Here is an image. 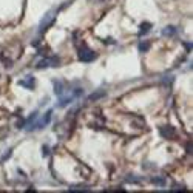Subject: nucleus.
<instances>
[{"label": "nucleus", "instance_id": "f257e3e1", "mask_svg": "<svg viewBox=\"0 0 193 193\" xmlns=\"http://www.w3.org/2000/svg\"><path fill=\"white\" fill-rule=\"evenodd\" d=\"M77 57L80 62H91L96 59V53L93 50H90L88 46H82L77 50Z\"/></svg>", "mask_w": 193, "mask_h": 193}, {"label": "nucleus", "instance_id": "f03ea898", "mask_svg": "<svg viewBox=\"0 0 193 193\" xmlns=\"http://www.w3.org/2000/svg\"><path fill=\"white\" fill-rule=\"evenodd\" d=\"M60 60L57 57H43L42 60H39V64L36 65L39 70H42V68H48V67H59Z\"/></svg>", "mask_w": 193, "mask_h": 193}, {"label": "nucleus", "instance_id": "9d476101", "mask_svg": "<svg viewBox=\"0 0 193 193\" xmlns=\"http://www.w3.org/2000/svg\"><path fill=\"white\" fill-rule=\"evenodd\" d=\"M162 34H164V36H167V37H171V36H175V34H176V28H175V26H165V28L162 30Z\"/></svg>", "mask_w": 193, "mask_h": 193}, {"label": "nucleus", "instance_id": "dca6fc26", "mask_svg": "<svg viewBox=\"0 0 193 193\" xmlns=\"http://www.w3.org/2000/svg\"><path fill=\"white\" fill-rule=\"evenodd\" d=\"M125 179L128 182H137V181H139V178H133V176H127Z\"/></svg>", "mask_w": 193, "mask_h": 193}, {"label": "nucleus", "instance_id": "7ed1b4c3", "mask_svg": "<svg viewBox=\"0 0 193 193\" xmlns=\"http://www.w3.org/2000/svg\"><path fill=\"white\" fill-rule=\"evenodd\" d=\"M51 110H48V111L45 113V116H43V119H40L39 122H36V124H33L34 127H31V130H36V128H43L46 124H50V121H51Z\"/></svg>", "mask_w": 193, "mask_h": 193}, {"label": "nucleus", "instance_id": "f8f14e48", "mask_svg": "<svg viewBox=\"0 0 193 193\" xmlns=\"http://www.w3.org/2000/svg\"><path fill=\"white\" fill-rule=\"evenodd\" d=\"M151 182L156 184V185H159V187H164L165 185V178H161V176H156V178H151Z\"/></svg>", "mask_w": 193, "mask_h": 193}, {"label": "nucleus", "instance_id": "0eeeda50", "mask_svg": "<svg viewBox=\"0 0 193 193\" xmlns=\"http://www.w3.org/2000/svg\"><path fill=\"white\" fill-rule=\"evenodd\" d=\"M64 90H65V85L62 80H54V93H56L59 98L64 94Z\"/></svg>", "mask_w": 193, "mask_h": 193}, {"label": "nucleus", "instance_id": "20e7f679", "mask_svg": "<svg viewBox=\"0 0 193 193\" xmlns=\"http://www.w3.org/2000/svg\"><path fill=\"white\" fill-rule=\"evenodd\" d=\"M54 16H56V14H54L53 11H50V12H48V14L43 17V20H42V22H40V28H39V33H42L43 30H46V28H48V25H51V23H53V19H54Z\"/></svg>", "mask_w": 193, "mask_h": 193}, {"label": "nucleus", "instance_id": "4468645a", "mask_svg": "<svg viewBox=\"0 0 193 193\" xmlns=\"http://www.w3.org/2000/svg\"><path fill=\"white\" fill-rule=\"evenodd\" d=\"M148 48H150V43H148V42H141V43H139V51H141V53H147Z\"/></svg>", "mask_w": 193, "mask_h": 193}, {"label": "nucleus", "instance_id": "f3484780", "mask_svg": "<svg viewBox=\"0 0 193 193\" xmlns=\"http://www.w3.org/2000/svg\"><path fill=\"white\" fill-rule=\"evenodd\" d=\"M94 2H102V0H94Z\"/></svg>", "mask_w": 193, "mask_h": 193}, {"label": "nucleus", "instance_id": "6e6552de", "mask_svg": "<svg viewBox=\"0 0 193 193\" xmlns=\"http://www.w3.org/2000/svg\"><path fill=\"white\" fill-rule=\"evenodd\" d=\"M107 93L104 91V90H99V91H96V93H93V94H90L88 96V100H98V99H100V98H104Z\"/></svg>", "mask_w": 193, "mask_h": 193}, {"label": "nucleus", "instance_id": "ddd939ff", "mask_svg": "<svg viewBox=\"0 0 193 193\" xmlns=\"http://www.w3.org/2000/svg\"><path fill=\"white\" fill-rule=\"evenodd\" d=\"M133 119V124H134V127H137V128H144L145 127V122H144V119L142 118H132Z\"/></svg>", "mask_w": 193, "mask_h": 193}, {"label": "nucleus", "instance_id": "39448f33", "mask_svg": "<svg viewBox=\"0 0 193 193\" xmlns=\"http://www.w3.org/2000/svg\"><path fill=\"white\" fill-rule=\"evenodd\" d=\"M159 133H161L162 137H165V139H171V137L175 136V128L171 125H165V127L159 128Z\"/></svg>", "mask_w": 193, "mask_h": 193}, {"label": "nucleus", "instance_id": "1a4fd4ad", "mask_svg": "<svg viewBox=\"0 0 193 193\" xmlns=\"http://www.w3.org/2000/svg\"><path fill=\"white\" fill-rule=\"evenodd\" d=\"M76 96H68V98H62L60 96V102H59V107H65V105H70L71 102L74 100Z\"/></svg>", "mask_w": 193, "mask_h": 193}, {"label": "nucleus", "instance_id": "423d86ee", "mask_svg": "<svg viewBox=\"0 0 193 193\" xmlns=\"http://www.w3.org/2000/svg\"><path fill=\"white\" fill-rule=\"evenodd\" d=\"M19 85H22V87L28 88V90H34V87H36V80H34V77H31V76H26V79L19 80Z\"/></svg>", "mask_w": 193, "mask_h": 193}, {"label": "nucleus", "instance_id": "2eb2a0df", "mask_svg": "<svg viewBox=\"0 0 193 193\" xmlns=\"http://www.w3.org/2000/svg\"><path fill=\"white\" fill-rule=\"evenodd\" d=\"M70 190L73 192V190H90V189L87 187V185H76V187H71Z\"/></svg>", "mask_w": 193, "mask_h": 193}, {"label": "nucleus", "instance_id": "9b49d317", "mask_svg": "<svg viewBox=\"0 0 193 193\" xmlns=\"http://www.w3.org/2000/svg\"><path fill=\"white\" fill-rule=\"evenodd\" d=\"M150 28H151V25H150L148 22H144V23L141 25V28H139V36H144L145 33H148Z\"/></svg>", "mask_w": 193, "mask_h": 193}]
</instances>
